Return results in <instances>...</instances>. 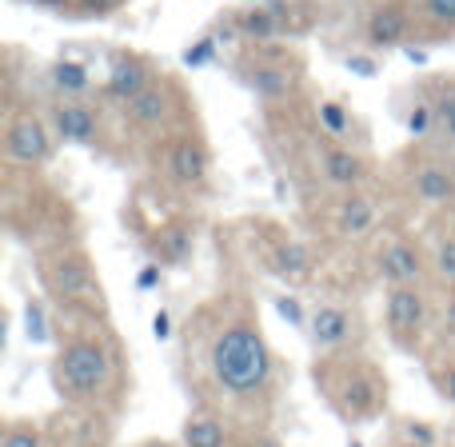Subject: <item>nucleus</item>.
<instances>
[{
  "label": "nucleus",
  "instance_id": "f257e3e1",
  "mask_svg": "<svg viewBox=\"0 0 455 447\" xmlns=\"http://www.w3.org/2000/svg\"><path fill=\"white\" fill-rule=\"evenodd\" d=\"M204 363L216 392H224L228 400H256L272 387L275 355L251 315H224L216 323L204 347Z\"/></svg>",
  "mask_w": 455,
  "mask_h": 447
},
{
  "label": "nucleus",
  "instance_id": "f03ea898",
  "mask_svg": "<svg viewBox=\"0 0 455 447\" xmlns=\"http://www.w3.org/2000/svg\"><path fill=\"white\" fill-rule=\"evenodd\" d=\"M48 376H52V392L64 403L80 411H100L116 395V352L104 336L80 331L60 344Z\"/></svg>",
  "mask_w": 455,
  "mask_h": 447
},
{
  "label": "nucleus",
  "instance_id": "7ed1b4c3",
  "mask_svg": "<svg viewBox=\"0 0 455 447\" xmlns=\"http://www.w3.org/2000/svg\"><path fill=\"white\" fill-rule=\"evenodd\" d=\"M315 387L347 424L376 419L387 408V376L363 352H347V347L328 352L315 363Z\"/></svg>",
  "mask_w": 455,
  "mask_h": 447
},
{
  "label": "nucleus",
  "instance_id": "20e7f679",
  "mask_svg": "<svg viewBox=\"0 0 455 447\" xmlns=\"http://www.w3.org/2000/svg\"><path fill=\"white\" fill-rule=\"evenodd\" d=\"M40 283L64 307H84L88 315H96V307H104L100 280H96L92 264H88V256L80 248H64L56 256L40 259Z\"/></svg>",
  "mask_w": 455,
  "mask_h": 447
},
{
  "label": "nucleus",
  "instance_id": "39448f33",
  "mask_svg": "<svg viewBox=\"0 0 455 447\" xmlns=\"http://www.w3.org/2000/svg\"><path fill=\"white\" fill-rule=\"evenodd\" d=\"M387 339L403 352H416L424 344L427 331V296L419 283H392L387 291V312H384Z\"/></svg>",
  "mask_w": 455,
  "mask_h": 447
},
{
  "label": "nucleus",
  "instance_id": "423d86ee",
  "mask_svg": "<svg viewBox=\"0 0 455 447\" xmlns=\"http://www.w3.org/2000/svg\"><path fill=\"white\" fill-rule=\"evenodd\" d=\"M52 144H56V132H52V120H44L40 112L32 108H20L8 116V128H4V156L20 168H40L52 160Z\"/></svg>",
  "mask_w": 455,
  "mask_h": 447
},
{
  "label": "nucleus",
  "instance_id": "0eeeda50",
  "mask_svg": "<svg viewBox=\"0 0 455 447\" xmlns=\"http://www.w3.org/2000/svg\"><path fill=\"white\" fill-rule=\"evenodd\" d=\"M176 108H180V92H176L172 80L156 76L140 96L124 104V120L140 132H168L176 120Z\"/></svg>",
  "mask_w": 455,
  "mask_h": 447
},
{
  "label": "nucleus",
  "instance_id": "6e6552de",
  "mask_svg": "<svg viewBox=\"0 0 455 447\" xmlns=\"http://www.w3.org/2000/svg\"><path fill=\"white\" fill-rule=\"evenodd\" d=\"M240 80L256 96H264V100H288V96L299 88L296 64L280 60V56H267V52L248 56V60L240 64Z\"/></svg>",
  "mask_w": 455,
  "mask_h": 447
},
{
  "label": "nucleus",
  "instance_id": "1a4fd4ad",
  "mask_svg": "<svg viewBox=\"0 0 455 447\" xmlns=\"http://www.w3.org/2000/svg\"><path fill=\"white\" fill-rule=\"evenodd\" d=\"M208 168H212V156H208V144L192 132H172L168 136V152H164V172L172 176L180 188H200L208 180Z\"/></svg>",
  "mask_w": 455,
  "mask_h": 447
},
{
  "label": "nucleus",
  "instance_id": "9d476101",
  "mask_svg": "<svg viewBox=\"0 0 455 447\" xmlns=\"http://www.w3.org/2000/svg\"><path fill=\"white\" fill-rule=\"evenodd\" d=\"M48 120H52L56 140H64V144L96 148V144H100V136H104L100 116H96V108H88L84 100H64V96H56Z\"/></svg>",
  "mask_w": 455,
  "mask_h": 447
},
{
  "label": "nucleus",
  "instance_id": "9b49d317",
  "mask_svg": "<svg viewBox=\"0 0 455 447\" xmlns=\"http://www.w3.org/2000/svg\"><path fill=\"white\" fill-rule=\"evenodd\" d=\"M152 80H156V68H152L148 56L116 52L108 64V76H104V96L116 104H128L132 96H140Z\"/></svg>",
  "mask_w": 455,
  "mask_h": 447
},
{
  "label": "nucleus",
  "instance_id": "f8f14e48",
  "mask_svg": "<svg viewBox=\"0 0 455 447\" xmlns=\"http://www.w3.org/2000/svg\"><path fill=\"white\" fill-rule=\"evenodd\" d=\"M411 24H416V12H411L408 4L384 0V4H376L368 12V20H363V40H368L371 48H400L403 40L411 36Z\"/></svg>",
  "mask_w": 455,
  "mask_h": 447
},
{
  "label": "nucleus",
  "instance_id": "ddd939ff",
  "mask_svg": "<svg viewBox=\"0 0 455 447\" xmlns=\"http://www.w3.org/2000/svg\"><path fill=\"white\" fill-rule=\"evenodd\" d=\"M307 331H312V344L320 347V352H339V347H347L360 336V331H355V315L339 304L315 307L312 320H307Z\"/></svg>",
  "mask_w": 455,
  "mask_h": 447
},
{
  "label": "nucleus",
  "instance_id": "4468645a",
  "mask_svg": "<svg viewBox=\"0 0 455 447\" xmlns=\"http://www.w3.org/2000/svg\"><path fill=\"white\" fill-rule=\"evenodd\" d=\"M408 188L411 196L432 208H455V168L440 164V160H427V164L411 168Z\"/></svg>",
  "mask_w": 455,
  "mask_h": 447
},
{
  "label": "nucleus",
  "instance_id": "2eb2a0df",
  "mask_svg": "<svg viewBox=\"0 0 455 447\" xmlns=\"http://www.w3.org/2000/svg\"><path fill=\"white\" fill-rule=\"evenodd\" d=\"M379 272L387 283H419L427 267L416 243L403 240V235H387V243L379 248Z\"/></svg>",
  "mask_w": 455,
  "mask_h": 447
},
{
  "label": "nucleus",
  "instance_id": "dca6fc26",
  "mask_svg": "<svg viewBox=\"0 0 455 447\" xmlns=\"http://www.w3.org/2000/svg\"><path fill=\"white\" fill-rule=\"evenodd\" d=\"M232 28L240 32L243 40H251V44H272L283 32H291V24L275 4H251V8L232 12Z\"/></svg>",
  "mask_w": 455,
  "mask_h": 447
},
{
  "label": "nucleus",
  "instance_id": "f3484780",
  "mask_svg": "<svg viewBox=\"0 0 455 447\" xmlns=\"http://www.w3.org/2000/svg\"><path fill=\"white\" fill-rule=\"evenodd\" d=\"M320 172H323V180L336 184V188H360V184L368 180L363 156H355L344 140H331L320 148Z\"/></svg>",
  "mask_w": 455,
  "mask_h": 447
},
{
  "label": "nucleus",
  "instance_id": "a211bd4d",
  "mask_svg": "<svg viewBox=\"0 0 455 447\" xmlns=\"http://www.w3.org/2000/svg\"><path fill=\"white\" fill-rule=\"evenodd\" d=\"M376 227V204H371L363 192L347 188V196L336 208V232L339 235H363Z\"/></svg>",
  "mask_w": 455,
  "mask_h": 447
},
{
  "label": "nucleus",
  "instance_id": "6ab92c4d",
  "mask_svg": "<svg viewBox=\"0 0 455 447\" xmlns=\"http://www.w3.org/2000/svg\"><path fill=\"white\" fill-rule=\"evenodd\" d=\"M48 84L64 100H84L92 92V72L80 60H56V64H48Z\"/></svg>",
  "mask_w": 455,
  "mask_h": 447
},
{
  "label": "nucleus",
  "instance_id": "aec40b11",
  "mask_svg": "<svg viewBox=\"0 0 455 447\" xmlns=\"http://www.w3.org/2000/svg\"><path fill=\"white\" fill-rule=\"evenodd\" d=\"M312 251L304 248L299 240H280L272 248V256H267V267H272L275 275H288V280H304V275H312Z\"/></svg>",
  "mask_w": 455,
  "mask_h": 447
},
{
  "label": "nucleus",
  "instance_id": "412c9836",
  "mask_svg": "<svg viewBox=\"0 0 455 447\" xmlns=\"http://www.w3.org/2000/svg\"><path fill=\"white\" fill-rule=\"evenodd\" d=\"M156 256L164 259L168 267H184V264H188V256H192V227H184V224L160 227V235H156Z\"/></svg>",
  "mask_w": 455,
  "mask_h": 447
},
{
  "label": "nucleus",
  "instance_id": "4be33fe9",
  "mask_svg": "<svg viewBox=\"0 0 455 447\" xmlns=\"http://www.w3.org/2000/svg\"><path fill=\"white\" fill-rule=\"evenodd\" d=\"M180 440L184 447H228V427L216 416H188Z\"/></svg>",
  "mask_w": 455,
  "mask_h": 447
},
{
  "label": "nucleus",
  "instance_id": "5701e85b",
  "mask_svg": "<svg viewBox=\"0 0 455 447\" xmlns=\"http://www.w3.org/2000/svg\"><path fill=\"white\" fill-rule=\"evenodd\" d=\"M315 120H320L323 136H331V140H347V136H352V116H347V108L339 100L315 104Z\"/></svg>",
  "mask_w": 455,
  "mask_h": 447
},
{
  "label": "nucleus",
  "instance_id": "b1692460",
  "mask_svg": "<svg viewBox=\"0 0 455 447\" xmlns=\"http://www.w3.org/2000/svg\"><path fill=\"white\" fill-rule=\"evenodd\" d=\"M435 104V136L448 148H455V88H443L440 96H432Z\"/></svg>",
  "mask_w": 455,
  "mask_h": 447
},
{
  "label": "nucleus",
  "instance_id": "393cba45",
  "mask_svg": "<svg viewBox=\"0 0 455 447\" xmlns=\"http://www.w3.org/2000/svg\"><path fill=\"white\" fill-rule=\"evenodd\" d=\"M419 20L435 24L443 32H455V0H416Z\"/></svg>",
  "mask_w": 455,
  "mask_h": 447
},
{
  "label": "nucleus",
  "instance_id": "a878e982",
  "mask_svg": "<svg viewBox=\"0 0 455 447\" xmlns=\"http://www.w3.org/2000/svg\"><path fill=\"white\" fill-rule=\"evenodd\" d=\"M395 440L403 447H435V432H432V424H424V419H400Z\"/></svg>",
  "mask_w": 455,
  "mask_h": 447
},
{
  "label": "nucleus",
  "instance_id": "bb28decb",
  "mask_svg": "<svg viewBox=\"0 0 455 447\" xmlns=\"http://www.w3.org/2000/svg\"><path fill=\"white\" fill-rule=\"evenodd\" d=\"M435 272H440V280L455 283V224L435 243Z\"/></svg>",
  "mask_w": 455,
  "mask_h": 447
},
{
  "label": "nucleus",
  "instance_id": "cd10ccee",
  "mask_svg": "<svg viewBox=\"0 0 455 447\" xmlns=\"http://www.w3.org/2000/svg\"><path fill=\"white\" fill-rule=\"evenodd\" d=\"M408 132H411V136H435V104H432V100L411 104V112H408Z\"/></svg>",
  "mask_w": 455,
  "mask_h": 447
},
{
  "label": "nucleus",
  "instance_id": "c85d7f7f",
  "mask_svg": "<svg viewBox=\"0 0 455 447\" xmlns=\"http://www.w3.org/2000/svg\"><path fill=\"white\" fill-rule=\"evenodd\" d=\"M0 447H44V435H40L32 424H8Z\"/></svg>",
  "mask_w": 455,
  "mask_h": 447
},
{
  "label": "nucleus",
  "instance_id": "c756f323",
  "mask_svg": "<svg viewBox=\"0 0 455 447\" xmlns=\"http://www.w3.org/2000/svg\"><path fill=\"white\" fill-rule=\"evenodd\" d=\"M28 344H48V339H52V331H48V320H44V307L36 304V299H28Z\"/></svg>",
  "mask_w": 455,
  "mask_h": 447
},
{
  "label": "nucleus",
  "instance_id": "7c9ffc66",
  "mask_svg": "<svg viewBox=\"0 0 455 447\" xmlns=\"http://www.w3.org/2000/svg\"><path fill=\"white\" fill-rule=\"evenodd\" d=\"M432 384L448 403H455V360L451 363H432Z\"/></svg>",
  "mask_w": 455,
  "mask_h": 447
},
{
  "label": "nucleus",
  "instance_id": "2f4dec72",
  "mask_svg": "<svg viewBox=\"0 0 455 447\" xmlns=\"http://www.w3.org/2000/svg\"><path fill=\"white\" fill-rule=\"evenodd\" d=\"M120 4H124V0H72L68 12H76V16H108V12H116Z\"/></svg>",
  "mask_w": 455,
  "mask_h": 447
},
{
  "label": "nucleus",
  "instance_id": "473e14b6",
  "mask_svg": "<svg viewBox=\"0 0 455 447\" xmlns=\"http://www.w3.org/2000/svg\"><path fill=\"white\" fill-rule=\"evenodd\" d=\"M440 336H443V339H451V344H455V296L448 299V304H443V320H440Z\"/></svg>",
  "mask_w": 455,
  "mask_h": 447
},
{
  "label": "nucleus",
  "instance_id": "72a5a7b5",
  "mask_svg": "<svg viewBox=\"0 0 455 447\" xmlns=\"http://www.w3.org/2000/svg\"><path fill=\"white\" fill-rule=\"evenodd\" d=\"M275 307H280V315H288L291 323H304V315H299V304L288 296H275Z\"/></svg>",
  "mask_w": 455,
  "mask_h": 447
},
{
  "label": "nucleus",
  "instance_id": "f704fd0d",
  "mask_svg": "<svg viewBox=\"0 0 455 447\" xmlns=\"http://www.w3.org/2000/svg\"><path fill=\"white\" fill-rule=\"evenodd\" d=\"M152 336H156V339L172 336V320H168V312H156V320H152Z\"/></svg>",
  "mask_w": 455,
  "mask_h": 447
},
{
  "label": "nucleus",
  "instance_id": "c9c22d12",
  "mask_svg": "<svg viewBox=\"0 0 455 447\" xmlns=\"http://www.w3.org/2000/svg\"><path fill=\"white\" fill-rule=\"evenodd\" d=\"M156 283H160V264H148L140 272V288H156Z\"/></svg>",
  "mask_w": 455,
  "mask_h": 447
},
{
  "label": "nucleus",
  "instance_id": "e433bc0d",
  "mask_svg": "<svg viewBox=\"0 0 455 447\" xmlns=\"http://www.w3.org/2000/svg\"><path fill=\"white\" fill-rule=\"evenodd\" d=\"M32 4H48V8H68L72 0H32Z\"/></svg>",
  "mask_w": 455,
  "mask_h": 447
},
{
  "label": "nucleus",
  "instance_id": "4c0bfd02",
  "mask_svg": "<svg viewBox=\"0 0 455 447\" xmlns=\"http://www.w3.org/2000/svg\"><path fill=\"white\" fill-rule=\"evenodd\" d=\"M140 447H172V443H164V440H148V443H140Z\"/></svg>",
  "mask_w": 455,
  "mask_h": 447
},
{
  "label": "nucleus",
  "instance_id": "58836bf2",
  "mask_svg": "<svg viewBox=\"0 0 455 447\" xmlns=\"http://www.w3.org/2000/svg\"><path fill=\"white\" fill-rule=\"evenodd\" d=\"M352 447H360V443H352Z\"/></svg>",
  "mask_w": 455,
  "mask_h": 447
},
{
  "label": "nucleus",
  "instance_id": "ea45409f",
  "mask_svg": "<svg viewBox=\"0 0 455 447\" xmlns=\"http://www.w3.org/2000/svg\"><path fill=\"white\" fill-rule=\"evenodd\" d=\"M395 447H403V443H395Z\"/></svg>",
  "mask_w": 455,
  "mask_h": 447
}]
</instances>
